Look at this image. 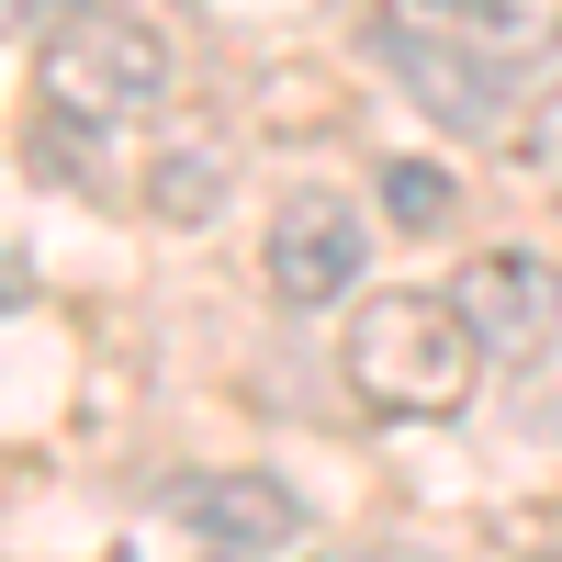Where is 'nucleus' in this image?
<instances>
[{
    "label": "nucleus",
    "instance_id": "obj_7",
    "mask_svg": "<svg viewBox=\"0 0 562 562\" xmlns=\"http://www.w3.org/2000/svg\"><path fill=\"white\" fill-rule=\"evenodd\" d=\"M461 12H473V34L495 45L506 79H540L562 57V0H461Z\"/></svg>",
    "mask_w": 562,
    "mask_h": 562
},
{
    "label": "nucleus",
    "instance_id": "obj_9",
    "mask_svg": "<svg viewBox=\"0 0 562 562\" xmlns=\"http://www.w3.org/2000/svg\"><path fill=\"white\" fill-rule=\"evenodd\" d=\"M518 180L562 214V90H540V102L518 113Z\"/></svg>",
    "mask_w": 562,
    "mask_h": 562
},
{
    "label": "nucleus",
    "instance_id": "obj_8",
    "mask_svg": "<svg viewBox=\"0 0 562 562\" xmlns=\"http://www.w3.org/2000/svg\"><path fill=\"white\" fill-rule=\"evenodd\" d=\"M383 214L405 225V237H439V225L461 214V180H450L439 158H394V169H383Z\"/></svg>",
    "mask_w": 562,
    "mask_h": 562
},
{
    "label": "nucleus",
    "instance_id": "obj_5",
    "mask_svg": "<svg viewBox=\"0 0 562 562\" xmlns=\"http://www.w3.org/2000/svg\"><path fill=\"white\" fill-rule=\"evenodd\" d=\"M169 506H180V529H192L203 562H270V551L304 540V495L270 484V473H203V484H180Z\"/></svg>",
    "mask_w": 562,
    "mask_h": 562
},
{
    "label": "nucleus",
    "instance_id": "obj_4",
    "mask_svg": "<svg viewBox=\"0 0 562 562\" xmlns=\"http://www.w3.org/2000/svg\"><path fill=\"white\" fill-rule=\"evenodd\" d=\"M450 293H461V315H473V338H484L495 371H529V360L562 338V270H551L540 248H484Z\"/></svg>",
    "mask_w": 562,
    "mask_h": 562
},
{
    "label": "nucleus",
    "instance_id": "obj_2",
    "mask_svg": "<svg viewBox=\"0 0 562 562\" xmlns=\"http://www.w3.org/2000/svg\"><path fill=\"white\" fill-rule=\"evenodd\" d=\"M371 34H383V68L405 79V102H428V124H450V135L518 124V79L495 68V45L473 34L461 0H383Z\"/></svg>",
    "mask_w": 562,
    "mask_h": 562
},
{
    "label": "nucleus",
    "instance_id": "obj_1",
    "mask_svg": "<svg viewBox=\"0 0 562 562\" xmlns=\"http://www.w3.org/2000/svg\"><path fill=\"white\" fill-rule=\"evenodd\" d=\"M338 371H349V394L371 416H461L473 383H484V338L461 315V293H416L405 281V293H371L349 315Z\"/></svg>",
    "mask_w": 562,
    "mask_h": 562
},
{
    "label": "nucleus",
    "instance_id": "obj_3",
    "mask_svg": "<svg viewBox=\"0 0 562 562\" xmlns=\"http://www.w3.org/2000/svg\"><path fill=\"white\" fill-rule=\"evenodd\" d=\"M169 102V34L147 12H68L45 23V113L79 135L147 124Z\"/></svg>",
    "mask_w": 562,
    "mask_h": 562
},
{
    "label": "nucleus",
    "instance_id": "obj_6",
    "mask_svg": "<svg viewBox=\"0 0 562 562\" xmlns=\"http://www.w3.org/2000/svg\"><path fill=\"white\" fill-rule=\"evenodd\" d=\"M371 259V225L338 203V192H293L270 214V293L281 304H338Z\"/></svg>",
    "mask_w": 562,
    "mask_h": 562
},
{
    "label": "nucleus",
    "instance_id": "obj_10",
    "mask_svg": "<svg viewBox=\"0 0 562 562\" xmlns=\"http://www.w3.org/2000/svg\"><path fill=\"white\" fill-rule=\"evenodd\" d=\"M551 562H562V551H551Z\"/></svg>",
    "mask_w": 562,
    "mask_h": 562
}]
</instances>
